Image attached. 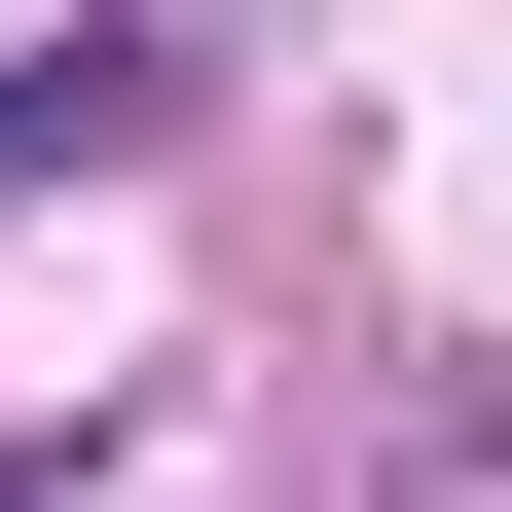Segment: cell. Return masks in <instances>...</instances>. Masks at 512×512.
I'll list each match as a JSON object with an SVG mask.
<instances>
[{"instance_id":"cell-1","label":"cell","mask_w":512,"mask_h":512,"mask_svg":"<svg viewBox=\"0 0 512 512\" xmlns=\"http://www.w3.org/2000/svg\"><path fill=\"white\" fill-rule=\"evenodd\" d=\"M147 110H183V74H147V37H110V0H74V37H0V220H37V183H110V147H147Z\"/></svg>"},{"instance_id":"cell-2","label":"cell","mask_w":512,"mask_h":512,"mask_svg":"<svg viewBox=\"0 0 512 512\" xmlns=\"http://www.w3.org/2000/svg\"><path fill=\"white\" fill-rule=\"evenodd\" d=\"M0 512H74V476H37V439H0Z\"/></svg>"}]
</instances>
